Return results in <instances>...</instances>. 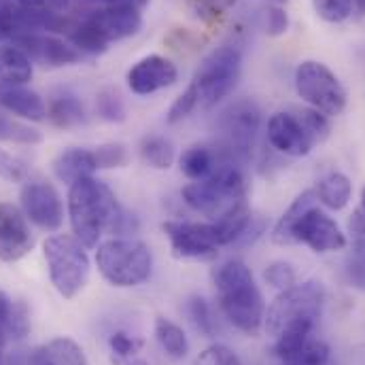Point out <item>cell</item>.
<instances>
[{"mask_svg": "<svg viewBox=\"0 0 365 365\" xmlns=\"http://www.w3.org/2000/svg\"><path fill=\"white\" fill-rule=\"evenodd\" d=\"M212 280L225 319L236 329L255 336L264 325L266 304L251 268L245 262L230 259L215 270Z\"/></svg>", "mask_w": 365, "mask_h": 365, "instance_id": "obj_1", "label": "cell"}, {"mask_svg": "<svg viewBox=\"0 0 365 365\" xmlns=\"http://www.w3.org/2000/svg\"><path fill=\"white\" fill-rule=\"evenodd\" d=\"M115 193L106 182L93 177H83L68 189V217L75 238L93 249L100 242V236L108 232L110 221L119 212Z\"/></svg>", "mask_w": 365, "mask_h": 365, "instance_id": "obj_2", "label": "cell"}, {"mask_svg": "<svg viewBox=\"0 0 365 365\" xmlns=\"http://www.w3.org/2000/svg\"><path fill=\"white\" fill-rule=\"evenodd\" d=\"M325 306V289L317 280L293 284L278 293L266 312V331L276 338L289 329L314 331Z\"/></svg>", "mask_w": 365, "mask_h": 365, "instance_id": "obj_3", "label": "cell"}, {"mask_svg": "<svg viewBox=\"0 0 365 365\" xmlns=\"http://www.w3.org/2000/svg\"><path fill=\"white\" fill-rule=\"evenodd\" d=\"M181 195L191 210L215 221L234 204L247 200V179L240 166L225 162L210 177L185 185Z\"/></svg>", "mask_w": 365, "mask_h": 365, "instance_id": "obj_4", "label": "cell"}, {"mask_svg": "<svg viewBox=\"0 0 365 365\" xmlns=\"http://www.w3.org/2000/svg\"><path fill=\"white\" fill-rule=\"evenodd\" d=\"M262 128V108L251 98L227 104L217 119V151L223 162L240 166L251 158L253 143Z\"/></svg>", "mask_w": 365, "mask_h": 365, "instance_id": "obj_5", "label": "cell"}, {"mask_svg": "<svg viewBox=\"0 0 365 365\" xmlns=\"http://www.w3.org/2000/svg\"><path fill=\"white\" fill-rule=\"evenodd\" d=\"M96 266L113 287H138L153 272L151 249L136 238H110L98 245Z\"/></svg>", "mask_w": 365, "mask_h": 365, "instance_id": "obj_6", "label": "cell"}, {"mask_svg": "<svg viewBox=\"0 0 365 365\" xmlns=\"http://www.w3.org/2000/svg\"><path fill=\"white\" fill-rule=\"evenodd\" d=\"M51 284L64 299L77 297L90 278V257L75 236H51L43 245Z\"/></svg>", "mask_w": 365, "mask_h": 365, "instance_id": "obj_7", "label": "cell"}, {"mask_svg": "<svg viewBox=\"0 0 365 365\" xmlns=\"http://www.w3.org/2000/svg\"><path fill=\"white\" fill-rule=\"evenodd\" d=\"M240 71H242V51L238 45L225 43L215 51H210L202 60L191 81V86L200 96V106L210 108L219 104L223 98H227L240 79Z\"/></svg>", "mask_w": 365, "mask_h": 365, "instance_id": "obj_8", "label": "cell"}, {"mask_svg": "<svg viewBox=\"0 0 365 365\" xmlns=\"http://www.w3.org/2000/svg\"><path fill=\"white\" fill-rule=\"evenodd\" d=\"M295 90L304 102L327 117H336L346 108V90L340 79L321 62L306 60L295 71Z\"/></svg>", "mask_w": 365, "mask_h": 365, "instance_id": "obj_9", "label": "cell"}, {"mask_svg": "<svg viewBox=\"0 0 365 365\" xmlns=\"http://www.w3.org/2000/svg\"><path fill=\"white\" fill-rule=\"evenodd\" d=\"M164 232L170 240V249L182 259H208L221 249L212 223L197 221H166Z\"/></svg>", "mask_w": 365, "mask_h": 365, "instance_id": "obj_10", "label": "cell"}, {"mask_svg": "<svg viewBox=\"0 0 365 365\" xmlns=\"http://www.w3.org/2000/svg\"><path fill=\"white\" fill-rule=\"evenodd\" d=\"M293 245H306L314 253L342 251L346 247V234L327 212L319 206L308 208L293 227Z\"/></svg>", "mask_w": 365, "mask_h": 365, "instance_id": "obj_11", "label": "cell"}, {"mask_svg": "<svg viewBox=\"0 0 365 365\" xmlns=\"http://www.w3.org/2000/svg\"><path fill=\"white\" fill-rule=\"evenodd\" d=\"M21 208H24L26 219L45 232H58L64 223L62 197L51 182H26L21 189Z\"/></svg>", "mask_w": 365, "mask_h": 365, "instance_id": "obj_12", "label": "cell"}, {"mask_svg": "<svg viewBox=\"0 0 365 365\" xmlns=\"http://www.w3.org/2000/svg\"><path fill=\"white\" fill-rule=\"evenodd\" d=\"M13 45L19 47L32 64H41L45 68H62L77 64L81 60V51H77L66 41L47 34V32H24L13 38Z\"/></svg>", "mask_w": 365, "mask_h": 365, "instance_id": "obj_13", "label": "cell"}, {"mask_svg": "<svg viewBox=\"0 0 365 365\" xmlns=\"http://www.w3.org/2000/svg\"><path fill=\"white\" fill-rule=\"evenodd\" d=\"M34 249L26 215L13 204H0V262L13 264Z\"/></svg>", "mask_w": 365, "mask_h": 365, "instance_id": "obj_14", "label": "cell"}, {"mask_svg": "<svg viewBox=\"0 0 365 365\" xmlns=\"http://www.w3.org/2000/svg\"><path fill=\"white\" fill-rule=\"evenodd\" d=\"M179 68L164 56H145L128 71V88L136 96H149L175 86Z\"/></svg>", "mask_w": 365, "mask_h": 365, "instance_id": "obj_15", "label": "cell"}, {"mask_svg": "<svg viewBox=\"0 0 365 365\" xmlns=\"http://www.w3.org/2000/svg\"><path fill=\"white\" fill-rule=\"evenodd\" d=\"M268 140L276 151L291 158H304L314 147L295 113H274L268 121Z\"/></svg>", "mask_w": 365, "mask_h": 365, "instance_id": "obj_16", "label": "cell"}, {"mask_svg": "<svg viewBox=\"0 0 365 365\" xmlns=\"http://www.w3.org/2000/svg\"><path fill=\"white\" fill-rule=\"evenodd\" d=\"M91 24L104 36V41L117 43L128 36H134L143 26V15L136 9H117V6H102L88 13Z\"/></svg>", "mask_w": 365, "mask_h": 365, "instance_id": "obj_17", "label": "cell"}, {"mask_svg": "<svg viewBox=\"0 0 365 365\" xmlns=\"http://www.w3.org/2000/svg\"><path fill=\"white\" fill-rule=\"evenodd\" d=\"M28 365H88L83 349L71 338H56L28 357Z\"/></svg>", "mask_w": 365, "mask_h": 365, "instance_id": "obj_18", "label": "cell"}, {"mask_svg": "<svg viewBox=\"0 0 365 365\" xmlns=\"http://www.w3.org/2000/svg\"><path fill=\"white\" fill-rule=\"evenodd\" d=\"M47 117L51 119L56 128H62V130L79 128L88 121V113H86L81 98L68 90H60L51 96L49 106H47Z\"/></svg>", "mask_w": 365, "mask_h": 365, "instance_id": "obj_19", "label": "cell"}, {"mask_svg": "<svg viewBox=\"0 0 365 365\" xmlns=\"http://www.w3.org/2000/svg\"><path fill=\"white\" fill-rule=\"evenodd\" d=\"M96 170H98V162H96L93 151H90V149L71 147L53 160L56 177L62 182H68V185H73L83 177H93Z\"/></svg>", "mask_w": 365, "mask_h": 365, "instance_id": "obj_20", "label": "cell"}, {"mask_svg": "<svg viewBox=\"0 0 365 365\" xmlns=\"http://www.w3.org/2000/svg\"><path fill=\"white\" fill-rule=\"evenodd\" d=\"M32 79L30 58L15 45H0V91L21 88Z\"/></svg>", "mask_w": 365, "mask_h": 365, "instance_id": "obj_21", "label": "cell"}, {"mask_svg": "<svg viewBox=\"0 0 365 365\" xmlns=\"http://www.w3.org/2000/svg\"><path fill=\"white\" fill-rule=\"evenodd\" d=\"M210 223L215 225L221 247H230V245H238L240 238L247 234L249 225L253 223V212H251L247 200H240L227 212H223L219 219H215Z\"/></svg>", "mask_w": 365, "mask_h": 365, "instance_id": "obj_22", "label": "cell"}, {"mask_svg": "<svg viewBox=\"0 0 365 365\" xmlns=\"http://www.w3.org/2000/svg\"><path fill=\"white\" fill-rule=\"evenodd\" d=\"M0 106L17 117L30 119V121H43L47 117V104L36 91L28 88H13V90L0 91Z\"/></svg>", "mask_w": 365, "mask_h": 365, "instance_id": "obj_23", "label": "cell"}, {"mask_svg": "<svg viewBox=\"0 0 365 365\" xmlns=\"http://www.w3.org/2000/svg\"><path fill=\"white\" fill-rule=\"evenodd\" d=\"M179 164L185 177H189L191 181H202L225 162L221 160L215 145H193L182 153Z\"/></svg>", "mask_w": 365, "mask_h": 365, "instance_id": "obj_24", "label": "cell"}, {"mask_svg": "<svg viewBox=\"0 0 365 365\" xmlns=\"http://www.w3.org/2000/svg\"><path fill=\"white\" fill-rule=\"evenodd\" d=\"M317 204H319V197H317L314 189H308V191L299 193V195L293 200V204L284 210V215L278 219V223L274 225V230H272L274 242H276V245H280V247H289V245H293V227H295L297 219H299L308 208H312V206H317Z\"/></svg>", "mask_w": 365, "mask_h": 365, "instance_id": "obj_25", "label": "cell"}, {"mask_svg": "<svg viewBox=\"0 0 365 365\" xmlns=\"http://www.w3.org/2000/svg\"><path fill=\"white\" fill-rule=\"evenodd\" d=\"M319 202L331 210H342L349 206L351 195H353V182L349 181L346 175L342 173H329L327 177H323L317 182L314 189Z\"/></svg>", "mask_w": 365, "mask_h": 365, "instance_id": "obj_26", "label": "cell"}, {"mask_svg": "<svg viewBox=\"0 0 365 365\" xmlns=\"http://www.w3.org/2000/svg\"><path fill=\"white\" fill-rule=\"evenodd\" d=\"M329 357H331L329 344L323 342L321 338L310 336L299 346L278 357V361L280 365H329Z\"/></svg>", "mask_w": 365, "mask_h": 365, "instance_id": "obj_27", "label": "cell"}, {"mask_svg": "<svg viewBox=\"0 0 365 365\" xmlns=\"http://www.w3.org/2000/svg\"><path fill=\"white\" fill-rule=\"evenodd\" d=\"M155 340L162 351L173 359H185L189 353V342L181 327L164 317L155 319Z\"/></svg>", "mask_w": 365, "mask_h": 365, "instance_id": "obj_28", "label": "cell"}, {"mask_svg": "<svg viewBox=\"0 0 365 365\" xmlns=\"http://www.w3.org/2000/svg\"><path fill=\"white\" fill-rule=\"evenodd\" d=\"M143 160L155 170H168L175 164V145L166 136H147L140 143Z\"/></svg>", "mask_w": 365, "mask_h": 365, "instance_id": "obj_29", "label": "cell"}, {"mask_svg": "<svg viewBox=\"0 0 365 365\" xmlns=\"http://www.w3.org/2000/svg\"><path fill=\"white\" fill-rule=\"evenodd\" d=\"M0 140L15 145H38L43 140V134L19 119L0 115Z\"/></svg>", "mask_w": 365, "mask_h": 365, "instance_id": "obj_30", "label": "cell"}, {"mask_svg": "<svg viewBox=\"0 0 365 365\" xmlns=\"http://www.w3.org/2000/svg\"><path fill=\"white\" fill-rule=\"evenodd\" d=\"M295 117L302 123V128H304V132H306V136L310 138L312 145L323 143L329 136V132H331V125H329L327 115H323L321 110H317L312 106L310 108H299L295 113Z\"/></svg>", "mask_w": 365, "mask_h": 365, "instance_id": "obj_31", "label": "cell"}, {"mask_svg": "<svg viewBox=\"0 0 365 365\" xmlns=\"http://www.w3.org/2000/svg\"><path fill=\"white\" fill-rule=\"evenodd\" d=\"M187 314L193 323V327L204 334L206 338H212L215 331H217V325H215V319H212V310L208 306V302L200 295H191L187 299Z\"/></svg>", "mask_w": 365, "mask_h": 365, "instance_id": "obj_32", "label": "cell"}, {"mask_svg": "<svg viewBox=\"0 0 365 365\" xmlns=\"http://www.w3.org/2000/svg\"><path fill=\"white\" fill-rule=\"evenodd\" d=\"M344 276L351 287L365 291V236H357L344 264Z\"/></svg>", "mask_w": 365, "mask_h": 365, "instance_id": "obj_33", "label": "cell"}, {"mask_svg": "<svg viewBox=\"0 0 365 365\" xmlns=\"http://www.w3.org/2000/svg\"><path fill=\"white\" fill-rule=\"evenodd\" d=\"M96 110L108 123H121L125 119V104L119 91L110 90V88L102 90L96 96Z\"/></svg>", "mask_w": 365, "mask_h": 365, "instance_id": "obj_34", "label": "cell"}, {"mask_svg": "<svg viewBox=\"0 0 365 365\" xmlns=\"http://www.w3.org/2000/svg\"><path fill=\"white\" fill-rule=\"evenodd\" d=\"M236 2L238 0H187V6L195 19L210 24L232 11Z\"/></svg>", "mask_w": 365, "mask_h": 365, "instance_id": "obj_35", "label": "cell"}, {"mask_svg": "<svg viewBox=\"0 0 365 365\" xmlns=\"http://www.w3.org/2000/svg\"><path fill=\"white\" fill-rule=\"evenodd\" d=\"M96 162H98V170H110V168H123L130 160L125 145L121 143H106L100 145L98 149H93Z\"/></svg>", "mask_w": 365, "mask_h": 365, "instance_id": "obj_36", "label": "cell"}, {"mask_svg": "<svg viewBox=\"0 0 365 365\" xmlns=\"http://www.w3.org/2000/svg\"><path fill=\"white\" fill-rule=\"evenodd\" d=\"M317 15L329 24H340L351 17L355 2L353 0H312Z\"/></svg>", "mask_w": 365, "mask_h": 365, "instance_id": "obj_37", "label": "cell"}, {"mask_svg": "<svg viewBox=\"0 0 365 365\" xmlns=\"http://www.w3.org/2000/svg\"><path fill=\"white\" fill-rule=\"evenodd\" d=\"M21 34V4L0 0V43Z\"/></svg>", "mask_w": 365, "mask_h": 365, "instance_id": "obj_38", "label": "cell"}, {"mask_svg": "<svg viewBox=\"0 0 365 365\" xmlns=\"http://www.w3.org/2000/svg\"><path fill=\"white\" fill-rule=\"evenodd\" d=\"M197 106H200V96H197L195 88L189 83V88L182 91L181 96L170 104V108L166 113V121L168 123H179L182 119H187Z\"/></svg>", "mask_w": 365, "mask_h": 365, "instance_id": "obj_39", "label": "cell"}, {"mask_svg": "<svg viewBox=\"0 0 365 365\" xmlns=\"http://www.w3.org/2000/svg\"><path fill=\"white\" fill-rule=\"evenodd\" d=\"M193 365H240V359L230 346L212 344L193 359Z\"/></svg>", "mask_w": 365, "mask_h": 365, "instance_id": "obj_40", "label": "cell"}, {"mask_svg": "<svg viewBox=\"0 0 365 365\" xmlns=\"http://www.w3.org/2000/svg\"><path fill=\"white\" fill-rule=\"evenodd\" d=\"M264 278L268 280V284H272L274 289L284 291V289L295 284L297 274H295V268L289 262H272L270 266H266Z\"/></svg>", "mask_w": 365, "mask_h": 365, "instance_id": "obj_41", "label": "cell"}, {"mask_svg": "<svg viewBox=\"0 0 365 365\" xmlns=\"http://www.w3.org/2000/svg\"><path fill=\"white\" fill-rule=\"evenodd\" d=\"M26 177H28L26 162L4 149H0V179L9 182H21L26 181Z\"/></svg>", "mask_w": 365, "mask_h": 365, "instance_id": "obj_42", "label": "cell"}, {"mask_svg": "<svg viewBox=\"0 0 365 365\" xmlns=\"http://www.w3.org/2000/svg\"><path fill=\"white\" fill-rule=\"evenodd\" d=\"M262 15H264V30L270 36H282L289 30V15L280 4H268L262 11Z\"/></svg>", "mask_w": 365, "mask_h": 365, "instance_id": "obj_43", "label": "cell"}, {"mask_svg": "<svg viewBox=\"0 0 365 365\" xmlns=\"http://www.w3.org/2000/svg\"><path fill=\"white\" fill-rule=\"evenodd\" d=\"M108 346H110L113 355H117L119 359H128V357H132V355L138 353L140 340L128 336L125 331H115V334L108 338Z\"/></svg>", "mask_w": 365, "mask_h": 365, "instance_id": "obj_44", "label": "cell"}, {"mask_svg": "<svg viewBox=\"0 0 365 365\" xmlns=\"http://www.w3.org/2000/svg\"><path fill=\"white\" fill-rule=\"evenodd\" d=\"M75 0H21L24 9L36 11V13H51V15H64Z\"/></svg>", "mask_w": 365, "mask_h": 365, "instance_id": "obj_45", "label": "cell"}, {"mask_svg": "<svg viewBox=\"0 0 365 365\" xmlns=\"http://www.w3.org/2000/svg\"><path fill=\"white\" fill-rule=\"evenodd\" d=\"M13 312H15V302H11L9 295L0 291V340L11 334Z\"/></svg>", "mask_w": 365, "mask_h": 365, "instance_id": "obj_46", "label": "cell"}, {"mask_svg": "<svg viewBox=\"0 0 365 365\" xmlns=\"http://www.w3.org/2000/svg\"><path fill=\"white\" fill-rule=\"evenodd\" d=\"M104 6H117V9H136V11H143L149 0H100Z\"/></svg>", "mask_w": 365, "mask_h": 365, "instance_id": "obj_47", "label": "cell"}, {"mask_svg": "<svg viewBox=\"0 0 365 365\" xmlns=\"http://www.w3.org/2000/svg\"><path fill=\"white\" fill-rule=\"evenodd\" d=\"M349 227L355 236H365V210L364 208H357L349 221Z\"/></svg>", "mask_w": 365, "mask_h": 365, "instance_id": "obj_48", "label": "cell"}, {"mask_svg": "<svg viewBox=\"0 0 365 365\" xmlns=\"http://www.w3.org/2000/svg\"><path fill=\"white\" fill-rule=\"evenodd\" d=\"M355 2V9L361 13V15H365V0H353Z\"/></svg>", "mask_w": 365, "mask_h": 365, "instance_id": "obj_49", "label": "cell"}, {"mask_svg": "<svg viewBox=\"0 0 365 365\" xmlns=\"http://www.w3.org/2000/svg\"><path fill=\"white\" fill-rule=\"evenodd\" d=\"M128 365H149L147 361H143V359H134V361H130Z\"/></svg>", "mask_w": 365, "mask_h": 365, "instance_id": "obj_50", "label": "cell"}, {"mask_svg": "<svg viewBox=\"0 0 365 365\" xmlns=\"http://www.w3.org/2000/svg\"><path fill=\"white\" fill-rule=\"evenodd\" d=\"M0 365H4V353H2V340H0Z\"/></svg>", "mask_w": 365, "mask_h": 365, "instance_id": "obj_51", "label": "cell"}, {"mask_svg": "<svg viewBox=\"0 0 365 365\" xmlns=\"http://www.w3.org/2000/svg\"><path fill=\"white\" fill-rule=\"evenodd\" d=\"M361 208L365 210V187H364V191H361Z\"/></svg>", "mask_w": 365, "mask_h": 365, "instance_id": "obj_52", "label": "cell"}, {"mask_svg": "<svg viewBox=\"0 0 365 365\" xmlns=\"http://www.w3.org/2000/svg\"><path fill=\"white\" fill-rule=\"evenodd\" d=\"M268 2H272V4H284L287 0H268Z\"/></svg>", "mask_w": 365, "mask_h": 365, "instance_id": "obj_53", "label": "cell"}, {"mask_svg": "<svg viewBox=\"0 0 365 365\" xmlns=\"http://www.w3.org/2000/svg\"><path fill=\"white\" fill-rule=\"evenodd\" d=\"M9 2H15V4H21V0H9Z\"/></svg>", "mask_w": 365, "mask_h": 365, "instance_id": "obj_54", "label": "cell"}]
</instances>
